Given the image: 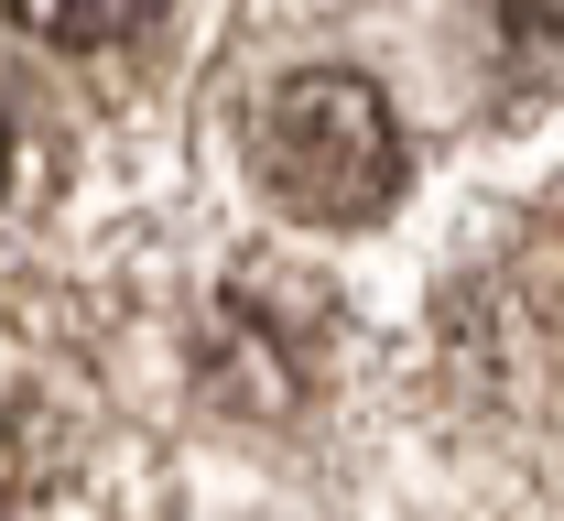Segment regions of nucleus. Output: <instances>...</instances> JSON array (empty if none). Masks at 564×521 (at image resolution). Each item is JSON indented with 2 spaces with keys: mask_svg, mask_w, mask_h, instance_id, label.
<instances>
[{
  "mask_svg": "<svg viewBox=\"0 0 564 521\" xmlns=\"http://www.w3.org/2000/svg\"><path fill=\"white\" fill-rule=\"evenodd\" d=\"M250 174L282 218L304 228H358L391 207L402 185V131H391V98L348 66H304L282 76L272 98L250 109Z\"/></svg>",
  "mask_w": 564,
  "mask_h": 521,
  "instance_id": "1",
  "label": "nucleus"
},
{
  "mask_svg": "<svg viewBox=\"0 0 564 521\" xmlns=\"http://www.w3.org/2000/svg\"><path fill=\"white\" fill-rule=\"evenodd\" d=\"M478 33H489L499 98H543L564 76V0H478Z\"/></svg>",
  "mask_w": 564,
  "mask_h": 521,
  "instance_id": "2",
  "label": "nucleus"
},
{
  "mask_svg": "<svg viewBox=\"0 0 564 521\" xmlns=\"http://www.w3.org/2000/svg\"><path fill=\"white\" fill-rule=\"evenodd\" d=\"M33 44H55V55H98V44H131L141 22H152V0H0Z\"/></svg>",
  "mask_w": 564,
  "mask_h": 521,
  "instance_id": "3",
  "label": "nucleus"
},
{
  "mask_svg": "<svg viewBox=\"0 0 564 521\" xmlns=\"http://www.w3.org/2000/svg\"><path fill=\"white\" fill-rule=\"evenodd\" d=\"M0 185H11V131H0Z\"/></svg>",
  "mask_w": 564,
  "mask_h": 521,
  "instance_id": "4",
  "label": "nucleus"
}]
</instances>
